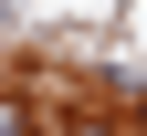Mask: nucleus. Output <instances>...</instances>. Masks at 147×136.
Segmentation results:
<instances>
[{"label": "nucleus", "instance_id": "7ed1b4c3", "mask_svg": "<svg viewBox=\"0 0 147 136\" xmlns=\"http://www.w3.org/2000/svg\"><path fill=\"white\" fill-rule=\"evenodd\" d=\"M137 136H147V94H137Z\"/></svg>", "mask_w": 147, "mask_h": 136}, {"label": "nucleus", "instance_id": "f03ea898", "mask_svg": "<svg viewBox=\"0 0 147 136\" xmlns=\"http://www.w3.org/2000/svg\"><path fill=\"white\" fill-rule=\"evenodd\" d=\"M74 136H116V126H74Z\"/></svg>", "mask_w": 147, "mask_h": 136}, {"label": "nucleus", "instance_id": "f257e3e1", "mask_svg": "<svg viewBox=\"0 0 147 136\" xmlns=\"http://www.w3.org/2000/svg\"><path fill=\"white\" fill-rule=\"evenodd\" d=\"M0 136H32V105L21 94H0Z\"/></svg>", "mask_w": 147, "mask_h": 136}]
</instances>
